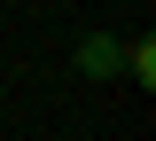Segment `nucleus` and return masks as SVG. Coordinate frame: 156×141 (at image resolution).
<instances>
[{
    "mask_svg": "<svg viewBox=\"0 0 156 141\" xmlns=\"http://www.w3.org/2000/svg\"><path fill=\"white\" fill-rule=\"evenodd\" d=\"M117 71H125V47L109 32H86L78 39V79H117Z\"/></svg>",
    "mask_w": 156,
    "mask_h": 141,
    "instance_id": "1",
    "label": "nucleus"
},
{
    "mask_svg": "<svg viewBox=\"0 0 156 141\" xmlns=\"http://www.w3.org/2000/svg\"><path fill=\"white\" fill-rule=\"evenodd\" d=\"M125 71L148 86V79H156V47H148V39H133V47H125Z\"/></svg>",
    "mask_w": 156,
    "mask_h": 141,
    "instance_id": "2",
    "label": "nucleus"
}]
</instances>
